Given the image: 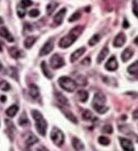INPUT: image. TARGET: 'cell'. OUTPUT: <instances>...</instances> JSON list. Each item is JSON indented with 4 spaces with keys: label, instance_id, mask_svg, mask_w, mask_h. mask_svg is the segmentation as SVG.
<instances>
[{
    "label": "cell",
    "instance_id": "d590c367",
    "mask_svg": "<svg viewBox=\"0 0 138 151\" xmlns=\"http://www.w3.org/2000/svg\"><path fill=\"white\" fill-rule=\"evenodd\" d=\"M76 83H78V85L81 86H85L87 85V79L84 76H77V82H75Z\"/></svg>",
    "mask_w": 138,
    "mask_h": 151
},
{
    "label": "cell",
    "instance_id": "d4e9b609",
    "mask_svg": "<svg viewBox=\"0 0 138 151\" xmlns=\"http://www.w3.org/2000/svg\"><path fill=\"white\" fill-rule=\"evenodd\" d=\"M58 7V4L55 1L50 2V4L46 6V13L48 15H51L53 13L55 12V10L56 9V8Z\"/></svg>",
    "mask_w": 138,
    "mask_h": 151
},
{
    "label": "cell",
    "instance_id": "3957f363",
    "mask_svg": "<svg viewBox=\"0 0 138 151\" xmlns=\"http://www.w3.org/2000/svg\"><path fill=\"white\" fill-rule=\"evenodd\" d=\"M59 85L60 87L64 89V91L68 92H73L76 90L77 87V83L72 80L71 78H69V76H61L59 79Z\"/></svg>",
    "mask_w": 138,
    "mask_h": 151
},
{
    "label": "cell",
    "instance_id": "681fc988",
    "mask_svg": "<svg viewBox=\"0 0 138 151\" xmlns=\"http://www.w3.org/2000/svg\"><path fill=\"white\" fill-rule=\"evenodd\" d=\"M3 23H4V21H3V19H2V18L0 17V25H1V24H3Z\"/></svg>",
    "mask_w": 138,
    "mask_h": 151
},
{
    "label": "cell",
    "instance_id": "ac0fdd59",
    "mask_svg": "<svg viewBox=\"0 0 138 151\" xmlns=\"http://www.w3.org/2000/svg\"><path fill=\"white\" fill-rule=\"evenodd\" d=\"M108 54H109V49H108V47H104L102 50H100V53L98 54V56H97V63H98V64H100V63L102 62V61L106 59V57L108 56Z\"/></svg>",
    "mask_w": 138,
    "mask_h": 151
},
{
    "label": "cell",
    "instance_id": "2e32d148",
    "mask_svg": "<svg viewBox=\"0 0 138 151\" xmlns=\"http://www.w3.org/2000/svg\"><path fill=\"white\" fill-rule=\"evenodd\" d=\"M72 146L75 150H85V145L81 141V139L78 138H73L72 139Z\"/></svg>",
    "mask_w": 138,
    "mask_h": 151
},
{
    "label": "cell",
    "instance_id": "8fae6325",
    "mask_svg": "<svg viewBox=\"0 0 138 151\" xmlns=\"http://www.w3.org/2000/svg\"><path fill=\"white\" fill-rule=\"evenodd\" d=\"M67 12V9L65 8H61L59 12L57 13L56 14L54 17V22L56 25H60L63 23L64 18L65 16V13Z\"/></svg>",
    "mask_w": 138,
    "mask_h": 151
},
{
    "label": "cell",
    "instance_id": "c3c4849f",
    "mask_svg": "<svg viewBox=\"0 0 138 151\" xmlns=\"http://www.w3.org/2000/svg\"><path fill=\"white\" fill-rule=\"evenodd\" d=\"M3 68H4V67H3V65H2V63L0 62V71L3 70Z\"/></svg>",
    "mask_w": 138,
    "mask_h": 151
},
{
    "label": "cell",
    "instance_id": "e0dca14e",
    "mask_svg": "<svg viewBox=\"0 0 138 151\" xmlns=\"http://www.w3.org/2000/svg\"><path fill=\"white\" fill-rule=\"evenodd\" d=\"M40 66H41V70H42V71H43V74H44V76H46L48 79H52V78H53V75H52L51 71H50V69H49L46 61H42Z\"/></svg>",
    "mask_w": 138,
    "mask_h": 151
},
{
    "label": "cell",
    "instance_id": "7c38bea8",
    "mask_svg": "<svg viewBox=\"0 0 138 151\" xmlns=\"http://www.w3.org/2000/svg\"><path fill=\"white\" fill-rule=\"evenodd\" d=\"M0 36L4 38L8 42H13L14 41V38L13 37V35L10 34V32L8 31V30L5 26L0 27Z\"/></svg>",
    "mask_w": 138,
    "mask_h": 151
},
{
    "label": "cell",
    "instance_id": "9c48e42d",
    "mask_svg": "<svg viewBox=\"0 0 138 151\" xmlns=\"http://www.w3.org/2000/svg\"><path fill=\"white\" fill-rule=\"evenodd\" d=\"M105 68L109 71H114L118 68V62L116 56H111L106 63Z\"/></svg>",
    "mask_w": 138,
    "mask_h": 151
},
{
    "label": "cell",
    "instance_id": "f546056e",
    "mask_svg": "<svg viewBox=\"0 0 138 151\" xmlns=\"http://www.w3.org/2000/svg\"><path fill=\"white\" fill-rule=\"evenodd\" d=\"M17 14L19 18H24L26 14V10H25V7H24L21 4H18L17 6Z\"/></svg>",
    "mask_w": 138,
    "mask_h": 151
},
{
    "label": "cell",
    "instance_id": "6da1fadb",
    "mask_svg": "<svg viewBox=\"0 0 138 151\" xmlns=\"http://www.w3.org/2000/svg\"><path fill=\"white\" fill-rule=\"evenodd\" d=\"M31 114L33 119L35 121V128L37 132L41 135V136H45L46 135V131H47V122L44 119L43 115L38 110H32Z\"/></svg>",
    "mask_w": 138,
    "mask_h": 151
},
{
    "label": "cell",
    "instance_id": "e575fe53",
    "mask_svg": "<svg viewBox=\"0 0 138 151\" xmlns=\"http://www.w3.org/2000/svg\"><path fill=\"white\" fill-rule=\"evenodd\" d=\"M93 117L92 115V113L90 111V110H85L84 113H82V119L85 121H89V120H91Z\"/></svg>",
    "mask_w": 138,
    "mask_h": 151
},
{
    "label": "cell",
    "instance_id": "5bb4252c",
    "mask_svg": "<svg viewBox=\"0 0 138 151\" xmlns=\"http://www.w3.org/2000/svg\"><path fill=\"white\" fill-rule=\"evenodd\" d=\"M38 141H39V138L34 134L28 133V135L26 136V138H25V145L27 147H30L32 145L38 143Z\"/></svg>",
    "mask_w": 138,
    "mask_h": 151
},
{
    "label": "cell",
    "instance_id": "ffe728a7",
    "mask_svg": "<svg viewBox=\"0 0 138 151\" xmlns=\"http://www.w3.org/2000/svg\"><path fill=\"white\" fill-rule=\"evenodd\" d=\"M8 53L10 55V56L13 59H19L21 56V51L15 46H12L8 49Z\"/></svg>",
    "mask_w": 138,
    "mask_h": 151
},
{
    "label": "cell",
    "instance_id": "9a60e30c",
    "mask_svg": "<svg viewBox=\"0 0 138 151\" xmlns=\"http://www.w3.org/2000/svg\"><path fill=\"white\" fill-rule=\"evenodd\" d=\"M132 56H133V50L132 49H130V48L125 49V50H123V52H122V54L120 56L123 62L128 61Z\"/></svg>",
    "mask_w": 138,
    "mask_h": 151
},
{
    "label": "cell",
    "instance_id": "ee69618b",
    "mask_svg": "<svg viewBox=\"0 0 138 151\" xmlns=\"http://www.w3.org/2000/svg\"><path fill=\"white\" fill-rule=\"evenodd\" d=\"M0 101L2 102H5L7 101V97L5 95H2L1 97H0Z\"/></svg>",
    "mask_w": 138,
    "mask_h": 151
},
{
    "label": "cell",
    "instance_id": "b9f144b4",
    "mask_svg": "<svg viewBox=\"0 0 138 151\" xmlns=\"http://www.w3.org/2000/svg\"><path fill=\"white\" fill-rule=\"evenodd\" d=\"M132 116H133V119L135 120L138 119V108L137 109H136L134 112H133V113H132Z\"/></svg>",
    "mask_w": 138,
    "mask_h": 151
},
{
    "label": "cell",
    "instance_id": "836d02e7",
    "mask_svg": "<svg viewBox=\"0 0 138 151\" xmlns=\"http://www.w3.org/2000/svg\"><path fill=\"white\" fill-rule=\"evenodd\" d=\"M64 116L68 119L69 120H70L71 122H73L74 123H78V121H77V119L75 118V116L72 114V113H70V112H68V111H64Z\"/></svg>",
    "mask_w": 138,
    "mask_h": 151
},
{
    "label": "cell",
    "instance_id": "7402d4cb",
    "mask_svg": "<svg viewBox=\"0 0 138 151\" xmlns=\"http://www.w3.org/2000/svg\"><path fill=\"white\" fill-rule=\"evenodd\" d=\"M55 97H56V99L60 103H61V104L64 105V106H69V101L62 93H60L59 92H55Z\"/></svg>",
    "mask_w": 138,
    "mask_h": 151
},
{
    "label": "cell",
    "instance_id": "74e56055",
    "mask_svg": "<svg viewBox=\"0 0 138 151\" xmlns=\"http://www.w3.org/2000/svg\"><path fill=\"white\" fill-rule=\"evenodd\" d=\"M113 132V128L112 126L110 125V124H106L102 128V133H111Z\"/></svg>",
    "mask_w": 138,
    "mask_h": 151
},
{
    "label": "cell",
    "instance_id": "60d3db41",
    "mask_svg": "<svg viewBox=\"0 0 138 151\" xmlns=\"http://www.w3.org/2000/svg\"><path fill=\"white\" fill-rule=\"evenodd\" d=\"M81 64L82 65H84V66H90V57H86V58H85L83 61H81Z\"/></svg>",
    "mask_w": 138,
    "mask_h": 151
},
{
    "label": "cell",
    "instance_id": "f35d334b",
    "mask_svg": "<svg viewBox=\"0 0 138 151\" xmlns=\"http://www.w3.org/2000/svg\"><path fill=\"white\" fill-rule=\"evenodd\" d=\"M29 13V16L32 17V18H36V17H38L39 15V11L38 9H36V8H34V9L30 10Z\"/></svg>",
    "mask_w": 138,
    "mask_h": 151
},
{
    "label": "cell",
    "instance_id": "8d00e7d4",
    "mask_svg": "<svg viewBox=\"0 0 138 151\" xmlns=\"http://www.w3.org/2000/svg\"><path fill=\"white\" fill-rule=\"evenodd\" d=\"M81 13L79 12H75L69 18V23H71V22H75L76 20H78V19H81Z\"/></svg>",
    "mask_w": 138,
    "mask_h": 151
},
{
    "label": "cell",
    "instance_id": "484cf974",
    "mask_svg": "<svg viewBox=\"0 0 138 151\" xmlns=\"http://www.w3.org/2000/svg\"><path fill=\"white\" fill-rule=\"evenodd\" d=\"M127 71H128L130 74H132V75L137 76L138 78V61H136V62H134L133 64H132V65L128 67Z\"/></svg>",
    "mask_w": 138,
    "mask_h": 151
},
{
    "label": "cell",
    "instance_id": "5b68a950",
    "mask_svg": "<svg viewBox=\"0 0 138 151\" xmlns=\"http://www.w3.org/2000/svg\"><path fill=\"white\" fill-rule=\"evenodd\" d=\"M77 38H78L77 36H75V35H73L72 33L69 32V35H65L60 39V40L59 42V46L60 48H63V49L68 48L71 44H74V42L76 40Z\"/></svg>",
    "mask_w": 138,
    "mask_h": 151
},
{
    "label": "cell",
    "instance_id": "4dcf8cb0",
    "mask_svg": "<svg viewBox=\"0 0 138 151\" xmlns=\"http://www.w3.org/2000/svg\"><path fill=\"white\" fill-rule=\"evenodd\" d=\"M100 35L95 34V35H94L90 39V40H89V44H90V46H94V45H95V44L100 41Z\"/></svg>",
    "mask_w": 138,
    "mask_h": 151
},
{
    "label": "cell",
    "instance_id": "ba28073f",
    "mask_svg": "<svg viewBox=\"0 0 138 151\" xmlns=\"http://www.w3.org/2000/svg\"><path fill=\"white\" fill-rule=\"evenodd\" d=\"M119 140L121 148L125 151H133L135 150L134 149V145H133L132 142L130 139L122 138V137H119Z\"/></svg>",
    "mask_w": 138,
    "mask_h": 151
},
{
    "label": "cell",
    "instance_id": "83f0119b",
    "mask_svg": "<svg viewBox=\"0 0 138 151\" xmlns=\"http://www.w3.org/2000/svg\"><path fill=\"white\" fill-rule=\"evenodd\" d=\"M29 123V119L26 115V113H23L20 117H19V124L20 126H23V127H25L26 125H28Z\"/></svg>",
    "mask_w": 138,
    "mask_h": 151
},
{
    "label": "cell",
    "instance_id": "277c9868",
    "mask_svg": "<svg viewBox=\"0 0 138 151\" xmlns=\"http://www.w3.org/2000/svg\"><path fill=\"white\" fill-rule=\"evenodd\" d=\"M50 138L55 145L60 147L62 146L64 142V134L60 128L54 127L50 132Z\"/></svg>",
    "mask_w": 138,
    "mask_h": 151
},
{
    "label": "cell",
    "instance_id": "ab89813d",
    "mask_svg": "<svg viewBox=\"0 0 138 151\" xmlns=\"http://www.w3.org/2000/svg\"><path fill=\"white\" fill-rule=\"evenodd\" d=\"M25 8H28V7L31 6L33 4V2L31 0H21V3H20Z\"/></svg>",
    "mask_w": 138,
    "mask_h": 151
},
{
    "label": "cell",
    "instance_id": "7bdbcfd3",
    "mask_svg": "<svg viewBox=\"0 0 138 151\" xmlns=\"http://www.w3.org/2000/svg\"><path fill=\"white\" fill-rule=\"evenodd\" d=\"M25 30H28L29 31H32L33 30H32V26L30 25H29V24H26L25 25Z\"/></svg>",
    "mask_w": 138,
    "mask_h": 151
},
{
    "label": "cell",
    "instance_id": "f1b7e54d",
    "mask_svg": "<svg viewBox=\"0 0 138 151\" xmlns=\"http://www.w3.org/2000/svg\"><path fill=\"white\" fill-rule=\"evenodd\" d=\"M83 30H84V27H83L82 25H79V26H75V28H73L69 32L72 33L73 35H75V36L79 37V36L81 35V33L83 32Z\"/></svg>",
    "mask_w": 138,
    "mask_h": 151
},
{
    "label": "cell",
    "instance_id": "44dd1931",
    "mask_svg": "<svg viewBox=\"0 0 138 151\" xmlns=\"http://www.w3.org/2000/svg\"><path fill=\"white\" fill-rule=\"evenodd\" d=\"M29 94L33 98H37L39 96V89L35 84H30L29 85Z\"/></svg>",
    "mask_w": 138,
    "mask_h": 151
},
{
    "label": "cell",
    "instance_id": "30bf717a",
    "mask_svg": "<svg viewBox=\"0 0 138 151\" xmlns=\"http://www.w3.org/2000/svg\"><path fill=\"white\" fill-rule=\"evenodd\" d=\"M125 42H126V35L124 33H120L114 39L113 45L115 47H121L125 44Z\"/></svg>",
    "mask_w": 138,
    "mask_h": 151
},
{
    "label": "cell",
    "instance_id": "603a6c76",
    "mask_svg": "<svg viewBox=\"0 0 138 151\" xmlns=\"http://www.w3.org/2000/svg\"><path fill=\"white\" fill-rule=\"evenodd\" d=\"M77 97L80 102H86L89 98V94L85 90H80L77 93Z\"/></svg>",
    "mask_w": 138,
    "mask_h": 151
},
{
    "label": "cell",
    "instance_id": "bcb514c9",
    "mask_svg": "<svg viewBox=\"0 0 138 151\" xmlns=\"http://www.w3.org/2000/svg\"><path fill=\"white\" fill-rule=\"evenodd\" d=\"M134 42H135V44H137V45H138V36H137V37L135 38V40H134Z\"/></svg>",
    "mask_w": 138,
    "mask_h": 151
},
{
    "label": "cell",
    "instance_id": "1f68e13d",
    "mask_svg": "<svg viewBox=\"0 0 138 151\" xmlns=\"http://www.w3.org/2000/svg\"><path fill=\"white\" fill-rule=\"evenodd\" d=\"M11 88V86L9 85V83L6 81H1L0 82V90L4 91V92H8L9 91Z\"/></svg>",
    "mask_w": 138,
    "mask_h": 151
},
{
    "label": "cell",
    "instance_id": "cb8c5ba5",
    "mask_svg": "<svg viewBox=\"0 0 138 151\" xmlns=\"http://www.w3.org/2000/svg\"><path fill=\"white\" fill-rule=\"evenodd\" d=\"M19 112V107L18 106H16V105H13L11 107H9L8 109L6 110V114L8 116V117H10V118H13L17 113Z\"/></svg>",
    "mask_w": 138,
    "mask_h": 151
},
{
    "label": "cell",
    "instance_id": "f6af8a7d",
    "mask_svg": "<svg viewBox=\"0 0 138 151\" xmlns=\"http://www.w3.org/2000/svg\"><path fill=\"white\" fill-rule=\"evenodd\" d=\"M129 26H130V25H129L128 21H127L126 19H125V20H124V22H123V27H124V28H125V29H127V28H128Z\"/></svg>",
    "mask_w": 138,
    "mask_h": 151
},
{
    "label": "cell",
    "instance_id": "8992f818",
    "mask_svg": "<svg viewBox=\"0 0 138 151\" xmlns=\"http://www.w3.org/2000/svg\"><path fill=\"white\" fill-rule=\"evenodd\" d=\"M65 65L64 60L59 54H54L50 58V66L53 69H59Z\"/></svg>",
    "mask_w": 138,
    "mask_h": 151
},
{
    "label": "cell",
    "instance_id": "4fadbf2b",
    "mask_svg": "<svg viewBox=\"0 0 138 151\" xmlns=\"http://www.w3.org/2000/svg\"><path fill=\"white\" fill-rule=\"evenodd\" d=\"M85 52V47H81L78 50H76L74 51L71 56H70V62H75V61H77L80 57L83 56V54Z\"/></svg>",
    "mask_w": 138,
    "mask_h": 151
},
{
    "label": "cell",
    "instance_id": "4316f807",
    "mask_svg": "<svg viewBox=\"0 0 138 151\" xmlns=\"http://www.w3.org/2000/svg\"><path fill=\"white\" fill-rule=\"evenodd\" d=\"M8 74H9V76L16 80V81H19V75H18V70L16 69L15 67L13 66H11L9 67L8 70Z\"/></svg>",
    "mask_w": 138,
    "mask_h": 151
},
{
    "label": "cell",
    "instance_id": "d6986e66",
    "mask_svg": "<svg viewBox=\"0 0 138 151\" xmlns=\"http://www.w3.org/2000/svg\"><path fill=\"white\" fill-rule=\"evenodd\" d=\"M37 40V37L36 36H29L25 39V47L26 49H30L32 46L34 44V43L36 42Z\"/></svg>",
    "mask_w": 138,
    "mask_h": 151
},
{
    "label": "cell",
    "instance_id": "52a82bcc",
    "mask_svg": "<svg viewBox=\"0 0 138 151\" xmlns=\"http://www.w3.org/2000/svg\"><path fill=\"white\" fill-rule=\"evenodd\" d=\"M53 50H54V42H53V40H48L43 45V47L41 48V50L39 51V56L42 57L44 56H47Z\"/></svg>",
    "mask_w": 138,
    "mask_h": 151
},
{
    "label": "cell",
    "instance_id": "7dc6e473",
    "mask_svg": "<svg viewBox=\"0 0 138 151\" xmlns=\"http://www.w3.org/2000/svg\"><path fill=\"white\" fill-rule=\"evenodd\" d=\"M2 51H3V44L0 40V52H2Z\"/></svg>",
    "mask_w": 138,
    "mask_h": 151
},
{
    "label": "cell",
    "instance_id": "7a4b0ae2",
    "mask_svg": "<svg viewBox=\"0 0 138 151\" xmlns=\"http://www.w3.org/2000/svg\"><path fill=\"white\" fill-rule=\"evenodd\" d=\"M106 101V97L102 92H96L94 95V97L92 100V103H91L92 107L98 113L104 114L109 110V108L105 106Z\"/></svg>",
    "mask_w": 138,
    "mask_h": 151
},
{
    "label": "cell",
    "instance_id": "d6a6232c",
    "mask_svg": "<svg viewBox=\"0 0 138 151\" xmlns=\"http://www.w3.org/2000/svg\"><path fill=\"white\" fill-rule=\"evenodd\" d=\"M98 142H99V144H100L101 145H104V146H107L111 143L110 139L106 136H100L98 138Z\"/></svg>",
    "mask_w": 138,
    "mask_h": 151
}]
</instances>
